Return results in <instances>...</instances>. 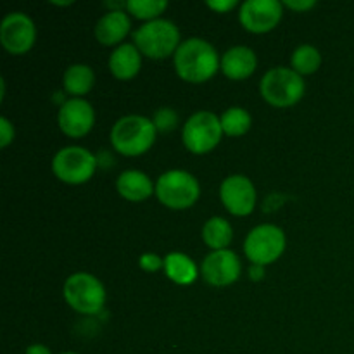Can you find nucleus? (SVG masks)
I'll return each mask as SVG.
<instances>
[{"mask_svg":"<svg viewBox=\"0 0 354 354\" xmlns=\"http://www.w3.org/2000/svg\"><path fill=\"white\" fill-rule=\"evenodd\" d=\"M221 128L228 137H242L251 128V114L244 107H230L221 114Z\"/></svg>","mask_w":354,"mask_h":354,"instance_id":"obj_22","label":"nucleus"},{"mask_svg":"<svg viewBox=\"0 0 354 354\" xmlns=\"http://www.w3.org/2000/svg\"><path fill=\"white\" fill-rule=\"evenodd\" d=\"M304 80L290 68H272L259 83L261 97L275 107H289L299 102L304 95Z\"/></svg>","mask_w":354,"mask_h":354,"instance_id":"obj_4","label":"nucleus"},{"mask_svg":"<svg viewBox=\"0 0 354 354\" xmlns=\"http://www.w3.org/2000/svg\"><path fill=\"white\" fill-rule=\"evenodd\" d=\"M283 6L292 10H308L311 7H315V2L313 0H286Z\"/></svg>","mask_w":354,"mask_h":354,"instance_id":"obj_29","label":"nucleus"},{"mask_svg":"<svg viewBox=\"0 0 354 354\" xmlns=\"http://www.w3.org/2000/svg\"><path fill=\"white\" fill-rule=\"evenodd\" d=\"M37 30L31 17L24 12L7 14L0 24V41L9 54H26L35 44Z\"/></svg>","mask_w":354,"mask_h":354,"instance_id":"obj_10","label":"nucleus"},{"mask_svg":"<svg viewBox=\"0 0 354 354\" xmlns=\"http://www.w3.org/2000/svg\"><path fill=\"white\" fill-rule=\"evenodd\" d=\"M116 189L121 197L131 201V203L145 201L152 196V192H156V187H152V180L145 173L137 171V169L121 173L118 176Z\"/></svg>","mask_w":354,"mask_h":354,"instance_id":"obj_18","label":"nucleus"},{"mask_svg":"<svg viewBox=\"0 0 354 354\" xmlns=\"http://www.w3.org/2000/svg\"><path fill=\"white\" fill-rule=\"evenodd\" d=\"M166 7H168L166 0H128L127 2L128 12L133 14L137 19H145L147 23L158 19Z\"/></svg>","mask_w":354,"mask_h":354,"instance_id":"obj_24","label":"nucleus"},{"mask_svg":"<svg viewBox=\"0 0 354 354\" xmlns=\"http://www.w3.org/2000/svg\"><path fill=\"white\" fill-rule=\"evenodd\" d=\"M286 251V234L277 225H259L244 241V252L252 265H272Z\"/></svg>","mask_w":354,"mask_h":354,"instance_id":"obj_9","label":"nucleus"},{"mask_svg":"<svg viewBox=\"0 0 354 354\" xmlns=\"http://www.w3.org/2000/svg\"><path fill=\"white\" fill-rule=\"evenodd\" d=\"M26 354H52L50 349L44 344H33L26 349Z\"/></svg>","mask_w":354,"mask_h":354,"instance_id":"obj_31","label":"nucleus"},{"mask_svg":"<svg viewBox=\"0 0 354 354\" xmlns=\"http://www.w3.org/2000/svg\"><path fill=\"white\" fill-rule=\"evenodd\" d=\"M206 6L209 7V9L216 10V12L223 14L234 9V7L237 6V0H209V2H206Z\"/></svg>","mask_w":354,"mask_h":354,"instance_id":"obj_28","label":"nucleus"},{"mask_svg":"<svg viewBox=\"0 0 354 354\" xmlns=\"http://www.w3.org/2000/svg\"><path fill=\"white\" fill-rule=\"evenodd\" d=\"M290 64H292L294 71L299 73L301 76L313 75L320 68L322 55L313 45H299L290 57Z\"/></svg>","mask_w":354,"mask_h":354,"instance_id":"obj_23","label":"nucleus"},{"mask_svg":"<svg viewBox=\"0 0 354 354\" xmlns=\"http://www.w3.org/2000/svg\"><path fill=\"white\" fill-rule=\"evenodd\" d=\"M221 135V120L211 111H199L192 114L183 124L182 131L183 144L194 154H206L213 151L220 144Z\"/></svg>","mask_w":354,"mask_h":354,"instance_id":"obj_8","label":"nucleus"},{"mask_svg":"<svg viewBox=\"0 0 354 354\" xmlns=\"http://www.w3.org/2000/svg\"><path fill=\"white\" fill-rule=\"evenodd\" d=\"M156 196L169 209H187L194 206L201 196L199 182L183 169L162 173L156 182Z\"/></svg>","mask_w":354,"mask_h":354,"instance_id":"obj_5","label":"nucleus"},{"mask_svg":"<svg viewBox=\"0 0 354 354\" xmlns=\"http://www.w3.org/2000/svg\"><path fill=\"white\" fill-rule=\"evenodd\" d=\"M93 83H95V75H93L92 68L86 64H73L66 69L64 78H62V85H64L66 93L69 95H85L92 90Z\"/></svg>","mask_w":354,"mask_h":354,"instance_id":"obj_20","label":"nucleus"},{"mask_svg":"<svg viewBox=\"0 0 354 354\" xmlns=\"http://www.w3.org/2000/svg\"><path fill=\"white\" fill-rule=\"evenodd\" d=\"M282 7L277 0H248L241 6L239 17L251 33H268L282 19Z\"/></svg>","mask_w":354,"mask_h":354,"instance_id":"obj_11","label":"nucleus"},{"mask_svg":"<svg viewBox=\"0 0 354 354\" xmlns=\"http://www.w3.org/2000/svg\"><path fill=\"white\" fill-rule=\"evenodd\" d=\"M241 272V259L234 251H228V249L209 252L201 265V273H203L204 280L214 287L232 286L239 280Z\"/></svg>","mask_w":354,"mask_h":354,"instance_id":"obj_12","label":"nucleus"},{"mask_svg":"<svg viewBox=\"0 0 354 354\" xmlns=\"http://www.w3.org/2000/svg\"><path fill=\"white\" fill-rule=\"evenodd\" d=\"M176 75L189 83H204L220 69L218 52L203 38H189L182 41L175 52Z\"/></svg>","mask_w":354,"mask_h":354,"instance_id":"obj_1","label":"nucleus"},{"mask_svg":"<svg viewBox=\"0 0 354 354\" xmlns=\"http://www.w3.org/2000/svg\"><path fill=\"white\" fill-rule=\"evenodd\" d=\"M64 299L82 315H97L106 303V289L97 277L90 273H73L64 282Z\"/></svg>","mask_w":354,"mask_h":354,"instance_id":"obj_6","label":"nucleus"},{"mask_svg":"<svg viewBox=\"0 0 354 354\" xmlns=\"http://www.w3.org/2000/svg\"><path fill=\"white\" fill-rule=\"evenodd\" d=\"M97 161L95 156L86 149L78 145H69L55 152L52 159V171L61 182L69 185H80V183L88 182L95 173Z\"/></svg>","mask_w":354,"mask_h":354,"instance_id":"obj_7","label":"nucleus"},{"mask_svg":"<svg viewBox=\"0 0 354 354\" xmlns=\"http://www.w3.org/2000/svg\"><path fill=\"white\" fill-rule=\"evenodd\" d=\"M135 47L142 55L151 59H165L175 55L180 47V31L169 19H154L142 24L133 33Z\"/></svg>","mask_w":354,"mask_h":354,"instance_id":"obj_3","label":"nucleus"},{"mask_svg":"<svg viewBox=\"0 0 354 354\" xmlns=\"http://www.w3.org/2000/svg\"><path fill=\"white\" fill-rule=\"evenodd\" d=\"M165 272L171 282L178 286H190L197 280V266L183 252H169L165 258Z\"/></svg>","mask_w":354,"mask_h":354,"instance_id":"obj_19","label":"nucleus"},{"mask_svg":"<svg viewBox=\"0 0 354 354\" xmlns=\"http://www.w3.org/2000/svg\"><path fill=\"white\" fill-rule=\"evenodd\" d=\"M142 66V54L135 44H121L109 57V69L118 80H131L138 75Z\"/></svg>","mask_w":354,"mask_h":354,"instance_id":"obj_17","label":"nucleus"},{"mask_svg":"<svg viewBox=\"0 0 354 354\" xmlns=\"http://www.w3.org/2000/svg\"><path fill=\"white\" fill-rule=\"evenodd\" d=\"M258 59L252 48L237 45L228 48L221 57V71L230 80H245L254 73Z\"/></svg>","mask_w":354,"mask_h":354,"instance_id":"obj_15","label":"nucleus"},{"mask_svg":"<svg viewBox=\"0 0 354 354\" xmlns=\"http://www.w3.org/2000/svg\"><path fill=\"white\" fill-rule=\"evenodd\" d=\"M130 17L124 10H109L95 24V38L102 45H118L130 31Z\"/></svg>","mask_w":354,"mask_h":354,"instance_id":"obj_16","label":"nucleus"},{"mask_svg":"<svg viewBox=\"0 0 354 354\" xmlns=\"http://www.w3.org/2000/svg\"><path fill=\"white\" fill-rule=\"evenodd\" d=\"M156 124L154 121L138 114L123 116L114 123L111 130V144L120 154L135 158L142 156L152 147L156 142Z\"/></svg>","mask_w":354,"mask_h":354,"instance_id":"obj_2","label":"nucleus"},{"mask_svg":"<svg viewBox=\"0 0 354 354\" xmlns=\"http://www.w3.org/2000/svg\"><path fill=\"white\" fill-rule=\"evenodd\" d=\"M232 237H234V230L225 218L213 216L204 223L203 241L206 242L207 248L214 249V251L227 249L230 245Z\"/></svg>","mask_w":354,"mask_h":354,"instance_id":"obj_21","label":"nucleus"},{"mask_svg":"<svg viewBox=\"0 0 354 354\" xmlns=\"http://www.w3.org/2000/svg\"><path fill=\"white\" fill-rule=\"evenodd\" d=\"M57 123L62 133L68 137H85L95 123V111L85 99H68L59 109Z\"/></svg>","mask_w":354,"mask_h":354,"instance_id":"obj_14","label":"nucleus"},{"mask_svg":"<svg viewBox=\"0 0 354 354\" xmlns=\"http://www.w3.org/2000/svg\"><path fill=\"white\" fill-rule=\"evenodd\" d=\"M152 121L156 124V130L166 133V131H171L176 128V124H178V114L171 107H161V109L156 111L154 120Z\"/></svg>","mask_w":354,"mask_h":354,"instance_id":"obj_25","label":"nucleus"},{"mask_svg":"<svg viewBox=\"0 0 354 354\" xmlns=\"http://www.w3.org/2000/svg\"><path fill=\"white\" fill-rule=\"evenodd\" d=\"M138 265L145 272H158L159 268H165V259L159 258L158 254H152V252H145L138 259Z\"/></svg>","mask_w":354,"mask_h":354,"instance_id":"obj_26","label":"nucleus"},{"mask_svg":"<svg viewBox=\"0 0 354 354\" xmlns=\"http://www.w3.org/2000/svg\"><path fill=\"white\" fill-rule=\"evenodd\" d=\"M249 275H251L252 280H261L265 277V266L261 265H252L249 268Z\"/></svg>","mask_w":354,"mask_h":354,"instance_id":"obj_30","label":"nucleus"},{"mask_svg":"<svg viewBox=\"0 0 354 354\" xmlns=\"http://www.w3.org/2000/svg\"><path fill=\"white\" fill-rule=\"evenodd\" d=\"M220 199L227 211L235 216H248L254 211L256 189L244 175H232L220 187Z\"/></svg>","mask_w":354,"mask_h":354,"instance_id":"obj_13","label":"nucleus"},{"mask_svg":"<svg viewBox=\"0 0 354 354\" xmlns=\"http://www.w3.org/2000/svg\"><path fill=\"white\" fill-rule=\"evenodd\" d=\"M0 131H2L0 145H2V147H7V145L14 140V127L10 124V121L7 120V118H0Z\"/></svg>","mask_w":354,"mask_h":354,"instance_id":"obj_27","label":"nucleus"},{"mask_svg":"<svg viewBox=\"0 0 354 354\" xmlns=\"http://www.w3.org/2000/svg\"><path fill=\"white\" fill-rule=\"evenodd\" d=\"M62 354H78V353H62Z\"/></svg>","mask_w":354,"mask_h":354,"instance_id":"obj_32","label":"nucleus"}]
</instances>
